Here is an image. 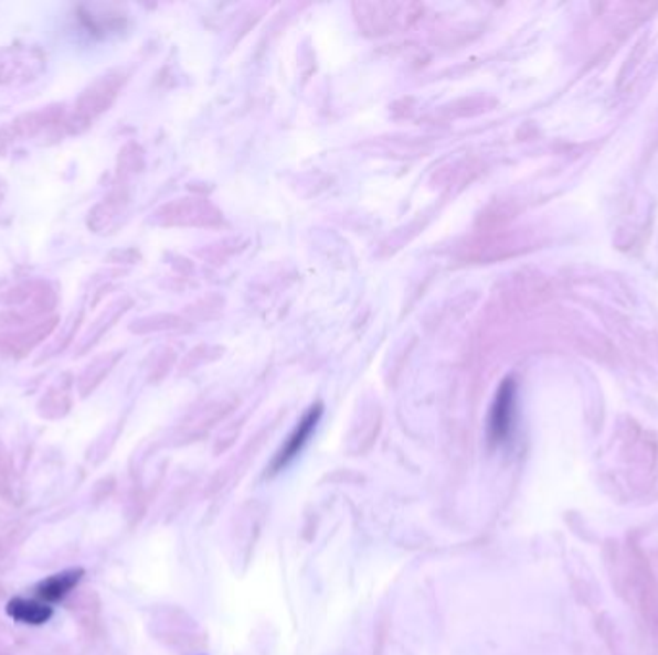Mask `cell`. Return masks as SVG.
Returning <instances> with one entry per match:
<instances>
[{
  "mask_svg": "<svg viewBox=\"0 0 658 655\" xmlns=\"http://www.w3.org/2000/svg\"><path fill=\"white\" fill-rule=\"evenodd\" d=\"M512 416H514V387H512L510 380H507L499 390V395H497L491 417H489V439H491V442L499 444L502 440H507L510 429H512Z\"/></svg>",
  "mask_w": 658,
  "mask_h": 655,
  "instance_id": "7a4b0ae2",
  "label": "cell"
},
{
  "mask_svg": "<svg viewBox=\"0 0 658 655\" xmlns=\"http://www.w3.org/2000/svg\"><path fill=\"white\" fill-rule=\"evenodd\" d=\"M320 416H322V408L320 406H316L312 410L308 411L307 416L303 417V421L297 425V429L293 431L291 437L287 439L285 442L284 448L277 452L276 458H274V462H272V473H277V471L285 470L289 463L300 454V450L305 448L307 444L308 439L312 437V432H315L316 425L320 421Z\"/></svg>",
  "mask_w": 658,
  "mask_h": 655,
  "instance_id": "6da1fadb",
  "label": "cell"
},
{
  "mask_svg": "<svg viewBox=\"0 0 658 655\" xmlns=\"http://www.w3.org/2000/svg\"><path fill=\"white\" fill-rule=\"evenodd\" d=\"M83 575H85V571H83L82 567H77V569H67V571L53 575V577H49L45 581L39 582V600L45 603L62 602L79 584Z\"/></svg>",
  "mask_w": 658,
  "mask_h": 655,
  "instance_id": "3957f363",
  "label": "cell"
},
{
  "mask_svg": "<svg viewBox=\"0 0 658 655\" xmlns=\"http://www.w3.org/2000/svg\"><path fill=\"white\" fill-rule=\"evenodd\" d=\"M7 613L14 621L25 625H45L49 619L53 618V608L45 602L28 600V598H14L7 605Z\"/></svg>",
  "mask_w": 658,
  "mask_h": 655,
  "instance_id": "277c9868",
  "label": "cell"
}]
</instances>
